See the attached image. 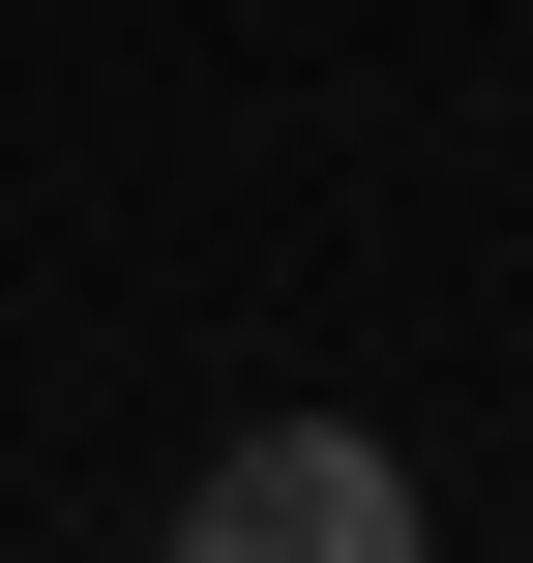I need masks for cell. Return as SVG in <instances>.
<instances>
[{
    "label": "cell",
    "instance_id": "6da1fadb",
    "mask_svg": "<svg viewBox=\"0 0 533 563\" xmlns=\"http://www.w3.org/2000/svg\"><path fill=\"white\" fill-rule=\"evenodd\" d=\"M208 563H415V475L356 445V416H267V445H208Z\"/></svg>",
    "mask_w": 533,
    "mask_h": 563
}]
</instances>
